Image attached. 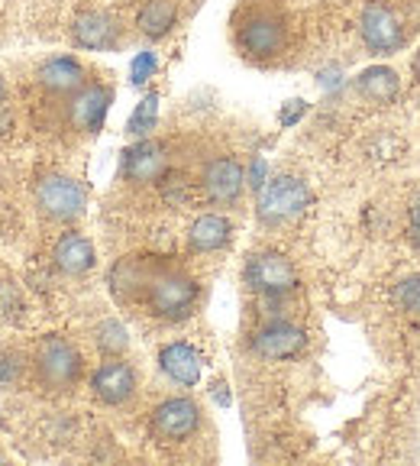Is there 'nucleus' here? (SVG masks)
<instances>
[{
	"mask_svg": "<svg viewBox=\"0 0 420 466\" xmlns=\"http://www.w3.org/2000/svg\"><path fill=\"white\" fill-rule=\"evenodd\" d=\"M20 372H23L20 357H14V353H4V357H0V392L14 386L16 379H20Z\"/></svg>",
	"mask_w": 420,
	"mask_h": 466,
	"instance_id": "nucleus-26",
	"label": "nucleus"
},
{
	"mask_svg": "<svg viewBox=\"0 0 420 466\" xmlns=\"http://www.w3.org/2000/svg\"><path fill=\"white\" fill-rule=\"evenodd\" d=\"M155 269H159V266H155L153 259H143V256H126V259H120L114 269H110V291H114V299L124 301V305L145 299V289L153 282Z\"/></svg>",
	"mask_w": 420,
	"mask_h": 466,
	"instance_id": "nucleus-10",
	"label": "nucleus"
},
{
	"mask_svg": "<svg viewBox=\"0 0 420 466\" xmlns=\"http://www.w3.org/2000/svg\"><path fill=\"white\" fill-rule=\"evenodd\" d=\"M307 347V334L291 320H268L253 334V350L262 360H291Z\"/></svg>",
	"mask_w": 420,
	"mask_h": 466,
	"instance_id": "nucleus-8",
	"label": "nucleus"
},
{
	"mask_svg": "<svg viewBox=\"0 0 420 466\" xmlns=\"http://www.w3.org/2000/svg\"><path fill=\"white\" fill-rule=\"evenodd\" d=\"M243 276H246L249 289L265 295V299H282V295H288L297 285V272H295V266H291V259H285L282 253H272V249L255 253L253 259L246 262V272H243Z\"/></svg>",
	"mask_w": 420,
	"mask_h": 466,
	"instance_id": "nucleus-5",
	"label": "nucleus"
},
{
	"mask_svg": "<svg viewBox=\"0 0 420 466\" xmlns=\"http://www.w3.org/2000/svg\"><path fill=\"white\" fill-rule=\"evenodd\" d=\"M411 68H414V75H417V81H420V49H417V56H414Z\"/></svg>",
	"mask_w": 420,
	"mask_h": 466,
	"instance_id": "nucleus-33",
	"label": "nucleus"
},
{
	"mask_svg": "<svg viewBox=\"0 0 420 466\" xmlns=\"http://www.w3.org/2000/svg\"><path fill=\"white\" fill-rule=\"evenodd\" d=\"M114 101V91L104 85H85L81 91L72 95V104H68V116L72 124L85 133H97L104 127V116H107V107Z\"/></svg>",
	"mask_w": 420,
	"mask_h": 466,
	"instance_id": "nucleus-14",
	"label": "nucleus"
},
{
	"mask_svg": "<svg viewBox=\"0 0 420 466\" xmlns=\"http://www.w3.org/2000/svg\"><path fill=\"white\" fill-rule=\"evenodd\" d=\"M91 389L104 405H124L136 392V372L126 363H120L116 357H110L104 366H97V372L91 376Z\"/></svg>",
	"mask_w": 420,
	"mask_h": 466,
	"instance_id": "nucleus-13",
	"label": "nucleus"
},
{
	"mask_svg": "<svg viewBox=\"0 0 420 466\" xmlns=\"http://www.w3.org/2000/svg\"><path fill=\"white\" fill-rule=\"evenodd\" d=\"M165 168H168L165 146L155 143V139H143V143L130 146L124 153V178L133 185L162 182Z\"/></svg>",
	"mask_w": 420,
	"mask_h": 466,
	"instance_id": "nucleus-11",
	"label": "nucleus"
},
{
	"mask_svg": "<svg viewBox=\"0 0 420 466\" xmlns=\"http://www.w3.org/2000/svg\"><path fill=\"white\" fill-rule=\"evenodd\" d=\"M36 78L52 95H75V91H81L87 85V72L81 68L78 58L72 56H55L49 62H43Z\"/></svg>",
	"mask_w": 420,
	"mask_h": 466,
	"instance_id": "nucleus-16",
	"label": "nucleus"
},
{
	"mask_svg": "<svg viewBox=\"0 0 420 466\" xmlns=\"http://www.w3.org/2000/svg\"><path fill=\"white\" fill-rule=\"evenodd\" d=\"M175 20H178V4L175 0H145L136 16V26L143 36L162 39L175 26Z\"/></svg>",
	"mask_w": 420,
	"mask_h": 466,
	"instance_id": "nucleus-21",
	"label": "nucleus"
},
{
	"mask_svg": "<svg viewBox=\"0 0 420 466\" xmlns=\"http://www.w3.org/2000/svg\"><path fill=\"white\" fill-rule=\"evenodd\" d=\"M239 49L246 52L249 58H272L285 49V23L275 14H253L243 26H239Z\"/></svg>",
	"mask_w": 420,
	"mask_h": 466,
	"instance_id": "nucleus-6",
	"label": "nucleus"
},
{
	"mask_svg": "<svg viewBox=\"0 0 420 466\" xmlns=\"http://www.w3.org/2000/svg\"><path fill=\"white\" fill-rule=\"evenodd\" d=\"M214 399L224 401V405H230V395H226V386H214Z\"/></svg>",
	"mask_w": 420,
	"mask_h": 466,
	"instance_id": "nucleus-32",
	"label": "nucleus"
},
{
	"mask_svg": "<svg viewBox=\"0 0 420 466\" xmlns=\"http://www.w3.org/2000/svg\"><path fill=\"white\" fill-rule=\"evenodd\" d=\"M305 114H307V104L305 101H288V107L282 110V124L291 127L295 120H301Z\"/></svg>",
	"mask_w": 420,
	"mask_h": 466,
	"instance_id": "nucleus-30",
	"label": "nucleus"
},
{
	"mask_svg": "<svg viewBox=\"0 0 420 466\" xmlns=\"http://www.w3.org/2000/svg\"><path fill=\"white\" fill-rule=\"evenodd\" d=\"M155 116H159V97L145 95L143 101H139V107L133 110L130 124H126V133H133V137H145V133L155 127Z\"/></svg>",
	"mask_w": 420,
	"mask_h": 466,
	"instance_id": "nucleus-24",
	"label": "nucleus"
},
{
	"mask_svg": "<svg viewBox=\"0 0 420 466\" xmlns=\"http://www.w3.org/2000/svg\"><path fill=\"white\" fill-rule=\"evenodd\" d=\"M407 237H411L414 249H420V198L411 204V211H407Z\"/></svg>",
	"mask_w": 420,
	"mask_h": 466,
	"instance_id": "nucleus-29",
	"label": "nucleus"
},
{
	"mask_svg": "<svg viewBox=\"0 0 420 466\" xmlns=\"http://www.w3.org/2000/svg\"><path fill=\"white\" fill-rule=\"evenodd\" d=\"M359 33H363V43L369 46L372 52H385V56L398 49L401 39H405L395 10L388 7V4H382V0L365 4L363 16H359Z\"/></svg>",
	"mask_w": 420,
	"mask_h": 466,
	"instance_id": "nucleus-7",
	"label": "nucleus"
},
{
	"mask_svg": "<svg viewBox=\"0 0 420 466\" xmlns=\"http://www.w3.org/2000/svg\"><path fill=\"white\" fill-rule=\"evenodd\" d=\"M201 428V408L191 399H165L153 411V431L162 441H185Z\"/></svg>",
	"mask_w": 420,
	"mask_h": 466,
	"instance_id": "nucleus-9",
	"label": "nucleus"
},
{
	"mask_svg": "<svg viewBox=\"0 0 420 466\" xmlns=\"http://www.w3.org/2000/svg\"><path fill=\"white\" fill-rule=\"evenodd\" d=\"M197 295H201V289H197V282L188 272L178 269V266H159L153 282H149V289H145L143 301H145V308H149V314H155V318L185 320L195 311Z\"/></svg>",
	"mask_w": 420,
	"mask_h": 466,
	"instance_id": "nucleus-1",
	"label": "nucleus"
},
{
	"mask_svg": "<svg viewBox=\"0 0 420 466\" xmlns=\"http://www.w3.org/2000/svg\"><path fill=\"white\" fill-rule=\"evenodd\" d=\"M95 340H97V350H101L104 357H120L126 347H130V334L120 320H101L95 330Z\"/></svg>",
	"mask_w": 420,
	"mask_h": 466,
	"instance_id": "nucleus-22",
	"label": "nucleus"
},
{
	"mask_svg": "<svg viewBox=\"0 0 420 466\" xmlns=\"http://www.w3.org/2000/svg\"><path fill=\"white\" fill-rule=\"evenodd\" d=\"M162 191H165V201L182 204L185 198H188V182H182V178H168V175H162Z\"/></svg>",
	"mask_w": 420,
	"mask_h": 466,
	"instance_id": "nucleus-28",
	"label": "nucleus"
},
{
	"mask_svg": "<svg viewBox=\"0 0 420 466\" xmlns=\"http://www.w3.org/2000/svg\"><path fill=\"white\" fill-rule=\"evenodd\" d=\"M311 204V191L295 175H275L259 188V220L268 227L288 224L301 218L305 208Z\"/></svg>",
	"mask_w": 420,
	"mask_h": 466,
	"instance_id": "nucleus-2",
	"label": "nucleus"
},
{
	"mask_svg": "<svg viewBox=\"0 0 420 466\" xmlns=\"http://www.w3.org/2000/svg\"><path fill=\"white\" fill-rule=\"evenodd\" d=\"M233 224L220 214H204L191 224L188 230V247L195 253H214V249H224L230 243Z\"/></svg>",
	"mask_w": 420,
	"mask_h": 466,
	"instance_id": "nucleus-19",
	"label": "nucleus"
},
{
	"mask_svg": "<svg viewBox=\"0 0 420 466\" xmlns=\"http://www.w3.org/2000/svg\"><path fill=\"white\" fill-rule=\"evenodd\" d=\"M72 39L78 49H114L120 43V26L110 14H101V10H87L78 20L72 23Z\"/></svg>",
	"mask_w": 420,
	"mask_h": 466,
	"instance_id": "nucleus-15",
	"label": "nucleus"
},
{
	"mask_svg": "<svg viewBox=\"0 0 420 466\" xmlns=\"http://www.w3.org/2000/svg\"><path fill=\"white\" fill-rule=\"evenodd\" d=\"M201 185H204V191H207L210 201L233 204L239 195H243L246 172H243V166H239L236 159H230V156H220V159H210L207 166H204Z\"/></svg>",
	"mask_w": 420,
	"mask_h": 466,
	"instance_id": "nucleus-12",
	"label": "nucleus"
},
{
	"mask_svg": "<svg viewBox=\"0 0 420 466\" xmlns=\"http://www.w3.org/2000/svg\"><path fill=\"white\" fill-rule=\"evenodd\" d=\"M52 259H55V266L65 276H85L87 269H95V243L87 240V237H81V233H65L62 240L55 243V249H52Z\"/></svg>",
	"mask_w": 420,
	"mask_h": 466,
	"instance_id": "nucleus-18",
	"label": "nucleus"
},
{
	"mask_svg": "<svg viewBox=\"0 0 420 466\" xmlns=\"http://www.w3.org/2000/svg\"><path fill=\"white\" fill-rule=\"evenodd\" d=\"M0 101H4V81H0Z\"/></svg>",
	"mask_w": 420,
	"mask_h": 466,
	"instance_id": "nucleus-34",
	"label": "nucleus"
},
{
	"mask_svg": "<svg viewBox=\"0 0 420 466\" xmlns=\"http://www.w3.org/2000/svg\"><path fill=\"white\" fill-rule=\"evenodd\" d=\"M159 366L178 386H197V379H201V353L191 343H168V347H162Z\"/></svg>",
	"mask_w": 420,
	"mask_h": 466,
	"instance_id": "nucleus-17",
	"label": "nucleus"
},
{
	"mask_svg": "<svg viewBox=\"0 0 420 466\" xmlns=\"http://www.w3.org/2000/svg\"><path fill=\"white\" fill-rule=\"evenodd\" d=\"M33 366H36L39 382H43L45 389H52V392H65V389H72L81 379V370H85L81 353L75 350V343L65 340V337H45V340L36 347Z\"/></svg>",
	"mask_w": 420,
	"mask_h": 466,
	"instance_id": "nucleus-3",
	"label": "nucleus"
},
{
	"mask_svg": "<svg viewBox=\"0 0 420 466\" xmlns=\"http://www.w3.org/2000/svg\"><path fill=\"white\" fill-rule=\"evenodd\" d=\"M155 66H159V62H155L153 52H139V56L133 58V68H130L133 85H145V81L155 75Z\"/></svg>",
	"mask_w": 420,
	"mask_h": 466,
	"instance_id": "nucleus-25",
	"label": "nucleus"
},
{
	"mask_svg": "<svg viewBox=\"0 0 420 466\" xmlns=\"http://www.w3.org/2000/svg\"><path fill=\"white\" fill-rule=\"evenodd\" d=\"M36 204L49 220L68 224V220L85 214L87 195L75 178H68V175H45V178L36 182Z\"/></svg>",
	"mask_w": 420,
	"mask_h": 466,
	"instance_id": "nucleus-4",
	"label": "nucleus"
},
{
	"mask_svg": "<svg viewBox=\"0 0 420 466\" xmlns=\"http://www.w3.org/2000/svg\"><path fill=\"white\" fill-rule=\"evenodd\" d=\"M23 308V301H20V291H16V285L14 282H0V314H16Z\"/></svg>",
	"mask_w": 420,
	"mask_h": 466,
	"instance_id": "nucleus-27",
	"label": "nucleus"
},
{
	"mask_svg": "<svg viewBox=\"0 0 420 466\" xmlns=\"http://www.w3.org/2000/svg\"><path fill=\"white\" fill-rule=\"evenodd\" d=\"M249 185H253L255 191L265 185V162H262V159H255L253 168H249Z\"/></svg>",
	"mask_w": 420,
	"mask_h": 466,
	"instance_id": "nucleus-31",
	"label": "nucleus"
},
{
	"mask_svg": "<svg viewBox=\"0 0 420 466\" xmlns=\"http://www.w3.org/2000/svg\"><path fill=\"white\" fill-rule=\"evenodd\" d=\"M392 301L398 305V311H405L407 318L420 320V276H407L395 285Z\"/></svg>",
	"mask_w": 420,
	"mask_h": 466,
	"instance_id": "nucleus-23",
	"label": "nucleus"
},
{
	"mask_svg": "<svg viewBox=\"0 0 420 466\" xmlns=\"http://www.w3.org/2000/svg\"><path fill=\"white\" fill-rule=\"evenodd\" d=\"M355 87H359V95L365 97V101H375V104H388L398 97V72L388 66H372L365 68L363 75H359V81H355Z\"/></svg>",
	"mask_w": 420,
	"mask_h": 466,
	"instance_id": "nucleus-20",
	"label": "nucleus"
}]
</instances>
